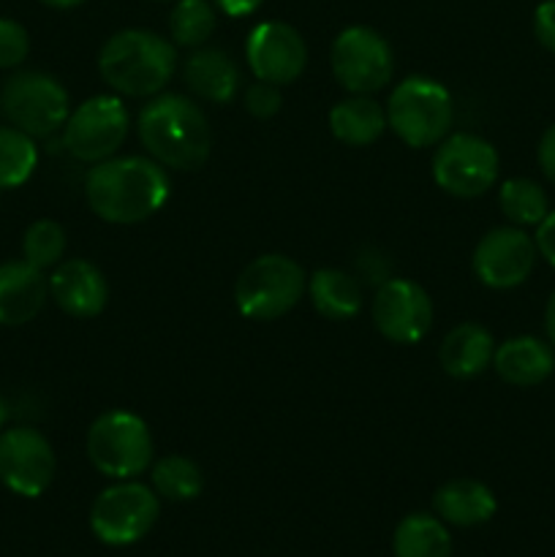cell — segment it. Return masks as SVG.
Masks as SVG:
<instances>
[{
  "label": "cell",
  "mask_w": 555,
  "mask_h": 557,
  "mask_svg": "<svg viewBox=\"0 0 555 557\" xmlns=\"http://www.w3.org/2000/svg\"><path fill=\"white\" fill-rule=\"evenodd\" d=\"M38 3L49 5V9H76L79 3H85V0H38Z\"/></svg>",
  "instance_id": "obj_37"
},
{
  "label": "cell",
  "mask_w": 555,
  "mask_h": 557,
  "mask_svg": "<svg viewBox=\"0 0 555 557\" xmlns=\"http://www.w3.org/2000/svg\"><path fill=\"white\" fill-rule=\"evenodd\" d=\"M493 368L501 381L511 386H539L555 370V351L547 341L517 335L495 346Z\"/></svg>",
  "instance_id": "obj_18"
},
{
  "label": "cell",
  "mask_w": 555,
  "mask_h": 557,
  "mask_svg": "<svg viewBox=\"0 0 555 557\" xmlns=\"http://www.w3.org/2000/svg\"><path fill=\"white\" fill-rule=\"evenodd\" d=\"M141 145L152 161L174 172H194L207 163L212 152V128L199 103L166 92L150 98L136 120Z\"/></svg>",
  "instance_id": "obj_2"
},
{
  "label": "cell",
  "mask_w": 555,
  "mask_h": 557,
  "mask_svg": "<svg viewBox=\"0 0 555 557\" xmlns=\"http://www.w3.org/2000/svg\"><path fill=\"white\" fill-rule=\"evenodd\" d=\"M185 85L196 98L210 103H229L239 90V69L232 54L218 47H199L185 60Z\"/></svg>",
  "instance_id": "obj_21"
},
{
  "label": "cell",
  "mask_w": 555,
  "mask_h": 557,
  "mask_svg": "<svg viewBox=\"0 0 555 557\" xmlns=\"http://www.w3.org/2000/svg\"><path fill=\"white\" fill-rule=\"evenodd\" d=\"M5 417H9V411H5V403H3V397H0V430H3Z\"/></svg>",
  "instance_id": "obj_38"
},
{
  "label": "cell",
  "mask_w": 555,
  "mask_h": 557,
  "mask_svg": "<svg viewBox=\"0 0 555 557\" xmlns=\"http://www.w3.org/2000/svg\"><path fill=\"white\" fill-rule=\"evenodd\" d=\"M30 52V36L16 20L0 16V69H16Z\"/></svg>",
  "instance_id": "obj_30"
},
{
  "label": "cell",
  "mask_w": 555,
  "mask_h": 557,
  "mask_svg": "<svg viewBox=\"0 0 555 557\" xmlns=\"http://www.w3.org/2000/svg\"><path fill=\"white\" fill-rule=\"evenodd\" d=\"M172 194L166 169L152 158L125 156L92 163L85 199L92 215L114 226H134L156 215Z\"/></svg>",
  "instance_id": "obj_1"
},
{
  "label": "cell",
  "mask_w": 555,
  "mask_h": 557,
  "mask_svg": "<svg viewBox=\"0 0 555 557\" xmlns=\"http://www.w3.org/2000/svg\"><path fill=\"white\" fill-rule=\"evenodd\" d=\"M161 517L156 490L136 479L114 482L101 490L90 506V531L107 547H128L141 542Z\"/></svg>",
  "instance_id": "obj_7"
},
{
  "label": "cell",
  "mask_w": 555,
  "mask_h": 557,
  "mask_svg": "<svg viewBox=\"0 0 555 557\" xmlns=\"http://www.w3.org/2000/svg\"><path fill=\"white\" fill-rule=\"evenodd\" d=\"M210 3L226 16H250L254 11L261 9L264 0H210Z\"/></svg>",
  "instance_id": "obj_35"
},
{
  "label": "cell",
  "mask_w": 555,
  "mask_h": 557,
  "mask_svg": "<svg viewBox=\"0 0 555 557\" xmlns=\"http://www.w3.org/2000/svg\"><path fill=\"white\" fill-rule=\"evenodd\" d=\"M536 239L520 226L490 228L473 248V275L479 283L495 292H509L522 286L536 267Z\"/></svg>",
  "instance_id": "obj_13"
},
{
  "label": "cell",
  "mask_w": 555,
  "mask_h": 557,
  "mask_svg": "<svg viewBox=\"0 0 555 557\" xmlns=\"http://www.w3.org/2000/svg\"><path fill=\"white\" fill-rule=\"evenodd\" d=\"M128 109L120 96H92L69 114L63 147L82 163H101L123 147L128 136Z\"/></svg>",
  "instance_id": "obj_11"
},
{
  "label": "cell",
  "mask_w": 555,
  "mask_h": 557,
  "mask_svg": "<svg viewBox=\"0 0 555 557\" xmlns=\"http://www.w3.org/2000/svg\"><path fill=\"white\" fill-rule=\"evenodd\" d=\"M455 107L452 92L430 76H408L386 101V125L403 145L414 150L435 147L449 136Z\"/></svg>",
  "instance_id": "obj_4"
},
{
  "label": "cell",
  "mask_w": 555,
  "mask_h": 557,
  "mask_svg": "<svg viewBox=\"0 0 555 557\" xmlns=\"http://www.w3.org/2000/svg\"><path fill=\"white\" fill-rule=\"evenodd\" d=\"M493 354L495 341L488 326L477 324V321H466V324H457L444 337L439 348V362L446 375L457 381H468L493 368Z\"/></svg>",
  "instance_id": "obj_20"
},
{
  "label": "cell",
  "mask_w": 555,
  "mask_h": 557,
  "mask_svg": "<svg viewBox=\"0 0 555 557\" xmlns=\"http://www.w3.org/2000/svg\"><path fill=\"white\" fill-rule=\"evenodd\" d=\"M433 511L441 522L452 528H477L493 520L498 511V500L484 482L452 479L435 490Z\"/></svg>",
  "instance_id": "obj_19"
},
{
  "label": "cell",
  "mask_w": 555,
  "mask_h": 557,
  "mask_svg": "<svg viewBox=\"0 0 555 557\" xmlns=\"http://www.w3.org/2000/svg\"><path fill=\"white\" fill-rule=\"evenodd\" d=\"M533 33L547 52L555 54V0H544L533 11Z\"/></svg>",
  "instance_id": "obj_32"
},
{
  "label": "cell",
  "mask_w": 555,
  "mask_h": 557,
  "mask_svg": "<svg viewBox=\"0 0 555 557\" xmlns=\"http://www.w3.org/2000/svg\"><path fill=\"white\" fill-rule=\"evenodd\" d=\"M386 109L373 96H348L330 109V131L348 147H370L384 136Z\"/></svg>",
  "instance_id": "obj_22"
},
{
  "label": "cell",
  "mask_w": 555,
  "mask_h": 557,
  "mask_svg": "<svg viewBox=\"0 0 555 557\" xmlns=\"http://www.w3.org/2000/svg\"><path fill=\"white\" fill-rule=\"evenodd\" d=\"M533 239H536V248H539V256H542L547 264L555 267V210L547 212V218H544L542 223L536 226V234H533Z\"/></svg>",
  "instance_id": "obj_33"
},
{
  "label": "cell",
  "mask_w": 555,
  "mask_h": 557,
  "mask_svg": "<svg viewBox=\"0 0 555 557\" xmlns=\"http://www.w3.org/2000/svg\"><path fill=\"white\" fill-rule=\"evenodd\" d=\"M332 76L351 96H373L384 90L395 71V54L379 30L351 25L341 30L330 49Z\"/></svg>",
  "instance_id": "obj_9"
},
{
  "label": "cell",
  "mask_w": 555,
  "mask_h": 557,
  "mask_svg": "<svg viewBox=\"0 0 555 557\" xmlns=\"http://www.w3.org/2000/svg\"><path fill=\"white\" fill-rule=\"evenodd\" d=\"M177 69V49L152 30L128 27L107 38L98 52V71L118 96L156 98Z\"/></svg>",
  "instance_id": "obj_3"
},
{
  "label": "cell",
  "mask_w": 555,
  "mask_h": 557,
  "mask_svg": "<svg viewBox=\"0 0 555 557\" xmlns=\"http://www.w3.org/2000/svg\"><path fill=\"white\" fill-rule=\"evenodd\" d=\"M308 297L313 302L316 313L324 315L330 321H348L359 315L362 310V283L348 272L326 267V270H316L308 277Z\"/></svg>",
  "instance_id": "obj_23"
},
{
  "label": "cell",
  "mask_w": 555,
  "mask_h": 557,
  "mask_svg": "<svg viewBox=\"0 0 555 557\" xmlns=\"http://www.w3.org/2000/svg\"><path fill=\"white\" fill-rule=\"evenodd\" d=\"M281 107H283V96L278 85L256 79L254 85L245 90V112H248L250 117L270 120L281 112Z\"/></svg>",
  "instance_id": "obj_31"
},
{
  "label": "cell",
  "mask_w": 555,
  "mask_h": 557,
  "mask_svg": "<svg viewBox=\"0 0 555 557\" xmlns=\"http://www.w3.org/2000/svg\"><path fill=\"white\" fill-rule=\"evenodd\" d=\"M370 319L375 330L397 346H414L433 326V299L408 277H386L375 288Z\"/></svg>",
  "instance_id": "obj_14"
},
{
  "label": "cell",
  "mask_w": 555,
  "mask_h": 557,
  "mask_svg": "<svg viewBox=\"0 0 555 557\" xmlns=\"http://www.w3.org/2000/svg\"><path fill=\"white\" fill-rule=\"evenodd\" d=\"M498 207L506 221L520 228L539 226L550 212V201L544 188L528 177H511L506 183H501Z\"/></svg>",
  "instance_id": "obj_26"
},
{
  "label": "cell",
  "mask_w": 555,
  "mask_h": 557,
  "mask_svg": "<svg viewBox=\"0 0 555 557\" xmlns=\"http://www.w3.org/2000/svg\"><path fill=\"white\" fill-rule=\"evenodd\" d=\"M49 297L71 319H96L109 302V283L92 261L65 259L49 275Z\"/></svg>",
  "instance_id": "obj_16"
},
{
  "label": "cell",
  "mask_w": 555,
  "mask_h": 557,
  "mask_svg": "<svg viewBox=\"0 0 555 557\" xmlns=\"http://www.w3.org/2000/svg\"><path fill=\"white\" fill-rule=\"evenodd\" d=\"M245 60L256 79L270 85H292L308 65V44L288 22H261L245 41Z\"/></svg>",
  "instance_id": "obj_15"
},
{
  "label": "cell",
  "mask_w": 555,
  "mask_h": 557,
  "mask_svg": "<svg viewBox=\"0 0 555 557\" xmlns=\"http://www.w3.org/2000/svg\"><path fill=\"white\" fill-rule=\"evenodd\" d=\"M215 33V5L210 0H177L169 14V36L174 47L199 49Z\"/></svg>",
  "instance_id": "obj_28"
},
{
  "label": "cell",
  "mask_w": 555,
  "mask_h": 557,
  "mask_svg": "<svg viewBox=\"0 0 555 557\" xmlns=\"http://www.w3.org/2000/svg\"><path fill=\"white\" fill-rule=\"evenodd\" d=\"M498 150L477 134H449L435 145L433 180L455 199H477L488 194L498 180Z\"/></svg>",
  "instance_id": "obj_10"
},
{
  "label": "cell",
  "mask_w": 555,
  "mask_h": 557,
  "mask_svg": "<svg viewBox=\"0 0 555 557\" xmlns=\"http://www.w3.org/2000/svg\"><path fill=\"white\" fill-rule=\"evenodd\" d=\"M58 473V457L36 428L0 430V484L20 498H38Z\"/></svg>",
  "instance_id": "obj_12"
},
{
  "label": "cell",
  "mask_w": 555,
  "mask_h": 557,
  "mask_svg": "<svg viewBox=\"0 0 555 557\" xmlns=\"http://www.w3.org/2000/svg\"><path fill=\"white\" fill-rule=\"evenodd\" d=\"M536 161L544 177L555 185V123L550 125V128L542 134V139H539Z\"/></svg>",
  "instance_id": "obj_34"
},
{
  "label": "cell",
  "mask_w": 555,
  "mask_h": 557,
  "mask_svg": "<svg viewBox=\"0 0 555 557\" xmlns=\"http://www.w3.org/2000/svg\"><path fill=\"white\" fill-rule=\"evenodd\" d=\"M0 107L14 128L33 139L52 136L71 114L69 90L44 71H16L0 92Z\"/></svg>",
  "instance_id": "obj_8"
},
{
  "label": "cell",
  "mask_w": 555,
  "mask_h": 557,
  "mask_svg": "<svg viewBox=\"0 0 555 557\" xmlns=\"http://www.w3.org/2000/svg\"><path fill=\"white\" fill-rule=\"evenodd\" d=\"M38 163V147L33 136L14 125H0V190L20 188L30 180Z\"/></svg>",
  "instance_id": "obj_27"
},
{
  "label": "cell",
  "mask_w": 555,
  "mask_h": 557,
  "mask_svg": "<svg viewBox=\"0 0 555 557\" xmlns=\"http://www.w3.org/2000/svg\"><path fill=\"white\" fill-rule=\"evenodd\" d=\"M544 332H547V341H550V346L555 348V292L550 294V299H547V308H544Z\"/></svg>",
  "instance_id": "obj_36"
},
{
  "label": "cell",
  "mask_w": 555,
  "mask_h": 557,
  "mask_svg": "<svg viewBox=\"0 0 555 557\" xmlns=\"http://www.w3.org/2000/svg\"><path fill=\"white\" fill-rule=\"evenodd\" d=\"M308 288L305 270L283 253L250 261L234 283V305L250 321H275L297 308Z\"/></svg>",
  "instance_id": "obj_6"
},
{
  "label": "cell",
  "mask_w": 555,
  "mask_h": 557,
  "mask_svg": "<svg viewBox=\"0 0 555 557\" xmlns=\"http://www.w3.org/2000/svg\"><path fill=\"white\" fill-rule=\"evenodd\" d=\"M87 460L101 476L125 482L152 466V433L145 419L125 408L101 413L85 438Z\"/></svg>",
  "instance_id": "obj_5"
},
{
  "label": "cell",
  "mask_w": 555,
  "mask_h": 557,
  "mask_svg": "<svg viewBox=\"0 0 555 557\" xmlns=\"http://www.w3.org/2000/svg\"><path fill=\"white\" fill-rule=\"evenodd\" d=\"M65 228L58 221H36L22 237V259L36 270H54L65 256Z\"/></svg>",
  "instance_id": "obj_29"
},
{
  "label": "cell",
  "mask_w": 555,
  "mask_h": 557,
  "mask_svg": "<svg viewBox=\"0 0 555 557\" xmlns=\"http://www.w3.org/2000/svg\"><path fill=\"white\" fill-rule=\"evenodd\" d=\"M49 299V277L22 261L0 264V326H22L36 319Z\"/></svg>",
  "instance_id": "obj_17"
},
{
  "label": "cell",
  "mask_w": 555,
  "mask_h": 557,
  "mask_svg": "<svg viewBox=\"0 0 555 557\" xmlns=\"http://www.w3.org/2000/svg\"><path fill=\"white\" fill-rule=\"evenodd\" d=\"M395 557H452L449 525L435 515H408L397 522L392 536Z\"/></svg>",
  "instance_id": "obj_24"
},
{
  "label": "cell",
  "mask_w": 555,
  "mask_h": 557,
  "mask_svg": "<svg viewBox=\"0 0 555 557\" xmlns=\"http://www.w3.org/2000/svg\"><path fill=\"white\" fill-rule=\"evenodd\" d=\"M150 487L169 504H185L199 498L205 490V473L190 457L166 455L150 466Z\"/></svg>",
  "instance_id": "obj_25"
}]
</instances>
